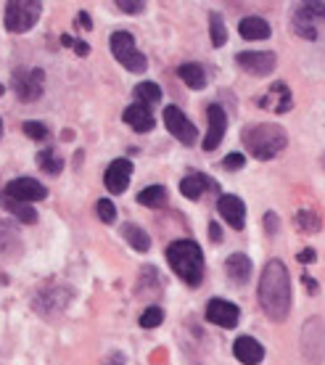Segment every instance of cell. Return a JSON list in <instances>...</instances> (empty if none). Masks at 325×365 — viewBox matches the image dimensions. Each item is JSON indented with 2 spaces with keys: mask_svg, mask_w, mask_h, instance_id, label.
Returning <instances> with one entry per match:
<instances>
[{
  "mask_svg": "<svg viewBox=\"0 0 325 365\" xmlns=\"http://www.w3.org/2000/svg\"><path fill=\"white\" fill-rule=\"evenodd\" d=\"M259 304L264 315L283 323L291 312V275L280 259H270L259 278Z\"/></svg>",
  "mask_w": 325,
  "mask_h": 365,
  "instance_id": "cell-1",
  "label": "cell"
},
{
  "mask_svg": "<svg viewBox=\"0 0 325 365\" xmlns=\"http://www.w3.org/2000/svg\"><path fill=\"white\" fill-rule=\"evenodd\" d=\"M167 262L177 273V278H182L188 286H199L201 278H204V252L190 238H182V241L170 244V249H167Z\"/></svg>",
  "mask_w": 325,
  "mask_h": 365,
  "instance_id": "cell-2",
  "label": "cell"
},
{
  "mask_svg": "<svg viewBox=\"0 0 325 365\" xmlns=\"http://www.w3.org/2000/svg\"><path fill=\"white\" fill-rule=\"evenodd\" d=\"M286 143H289V135L275 122H262V125H252V128L244 130V146L259 162L278 156L286 148Z\"/></svg>",
  "mask_w": 325,
  "mask_h": 365,
  "instance_id": "cell-3",
  "label": "cell"
},
{
  "mask_svg": "<svg viewBox=\"0 0 325 365\" xmlns=\"http://www.w3.org/2000/svg\"><path fill=\"white\" fill-rule=\"evenodd\" d=\"M43 14V3H35V0H11L6 3V29L14 32V35H21V32H29V29L37 24V19Z\"/></svg>",
  "mask_w": 325,
  "mask_h": 365,
  "instance_id": "cell-4",
  "label": "cell"
},
{
  "mask_svg": "<svg viewBox=\"0 0 325 365\" xmlns=\"http://www.w3.org/2000/svg\"><path fill=\"white\" fill-rule=\"evenodd\" d=\"M108 46H111V53H114V58H117L125 69H130V72H135V74L145 72L148 58H145V56L135 48V40H133V35H130V32H125V29L114 32V35H111V40H108Z\"/></svg>",
  "mask_w": 325,
  "mask_h": 365,
  "instance_id": "cell-5",
  "label": "cell"
},
{
  "mask_svg": "<svg viewBox=\"0 0 325 365\" xmlns=\"http://www.w3.org/2000/svg\"><path fill=\"white\" fill-rule=\"evenodd\" d=\"M301 352L309 363H320L325 357V323L320 318H309L301 331Z\"/></svg>",
  "mask_w": 325,
  "mask_h": 365,
  "instance_id": "cell-6",
  "label": "cell"
},
{
  "mask_svg": "<svg viewBox=\"0 0 325 365\" xmlns=\"http://www.w3.org/2000/svg\"><path fill=\"white\" fill-rule=\"evenodd\" d=\"M14 91L24 103L37 101L46 91V74L43 69H16L14 72Z\"/></svg>",
  "mask_w": 325,
  "mask_h": 365,
  "instance_id": "cell-7",
  "label": "cell"
},
{
  "mask_svg": "<svg viewBox=\"0 0 325 365\" xmlns=\"http://www.w3.org/2000/svg\"><path fill=\"white\" fill-rule=\"evenodd\" d=\"M164 125H167V130L180 140L182 146H193L196 138H199L196 125H193L177 106H167V109H164Z\"/></svg>",
  "mask_w": 325,
  "mask_h": 365,
  "instance_id": "cell-8",
  "label": "cell"
},
{
  "mask_svg": "<svg viewBox=\"0 0 325 365\" xmlns=\"http://www.w3.org/2000/svg\"><path fill=\"white\" fill-rule=\"evenodd\" d=\"M235 64L241 66L244 72L254 74V77H264L270 74L278 64V58L272 51H244V53L235 56Z\"/></svg>",
  "mask_w": 325,
  "mask_h": 365,
  "instance_id": "cell-9",
  "label": "cell"
},
{
  "mask_svg": "<svg viewBox=\"0 0 325 365\" xmlns=\"http://www.w3.org/2000/svg\"><path fill=\"white\" fill-rule=\"evenodd\" d=\"M3 191H6V196L21 201V204L43 201L48 196V188L40 180H35V178H16V180H11Z\"/></svg>",
  "mask_w": 325,
  "mask_h": 365,
  "instance_id": "cell-10",
  "label": "cell"
},
{
  "mask_svg": "<svg viewBox=\"0 0 325 365\" xmlns=\"http://www.w3.org/2000/svg\"><path fill=\"white\" fill-rule=\"evenodd\" d=\"M133 178V162L130 159H114L103 173V182H106L108 193H125Z\"/></svg>",
  "mask_w": 325,
  "mask_h": 365,
  "instance_id": "cell-11",
  "label": "cell"
},
{
  "mask_svg": "<svg viewBox=\"0 0 325 365\" xmlns=\"http://www.w3.org/2000/svg\"><path fill=\"white\" fill-rule=\"evenodd\" d=\"M217 212H220V217L225 220L230 228L241 230L246 222V204L238 196L233 193H222L220 199H217Z\"/></svg>",
  "mask_w": 325,
  "mask_h": 365,
  "instance_id": "cell-12",
  "label": "cell"
},
{
  "mask_svg": "<svg viewBox=\"0 0 325 365\" xmlns=\"http://www.w3.org/2000/svg\"><path fill=\"white\" fill-rule=\"evenodd\" d=\"M238 318H241V312H238V307H235L233 302L212 299L207 304V320L215 323V326H220V329H235V326H238Z\"/></svg>",
  "mask_w": 325,
  "mask_h": 365,
  "instance_id": "cell-13",
  "label": "cell"
},
{
  "mask_svg": "<svg viewBox=\"0 0 325 365\" xmlns=\"http://www.w3.org/2000/svg\"><path fill=\"white\" fill-rule=\"evenodd\" d=\"M207 119H209V130H207V138H204V151H215L222 143V138H225L227 117L220 103H212L207 109Z\"/></svg>",
  "mask_w": 325,
  "mask_h": 365,
  "instance_id": "cell-14",
  "label": "cell"
},
{
  "mask_svg": "<svg viewBox=\"0 0 325 365\" xmlns=\"http://www.w3.org/2000/svg\"><path fill=\"white\" fill-rule=\"evenodd\" d=\"M259 106L264 111H272V114H283L294 106V98H291V88L286 83H272L270 91L259 98Z\"/></svg>",
  "mask_w": 325,
  "mask_h": 365,
  "instance_id": "cell-15",
  "label": "cell"
},
{
  "mask_svg": "<svg viewBox=\"0 0 325 365\" xmlns=\"http://www.w3.org/2000/svg\"><path fill=\"white\" fill-rule=\"evenodd\" d=\"M122 119H125L127 125L135 130V133H148V130H154V125H156L151 109H148L145 103H140V101H135L133 106H127L125 114H122Z\"/></svg>",
  "mask_w": 325,
  "mask_h": 365,
  "instance_id": "cell-16",
  "label": "cell"
},
{
  "mask_svg": "<svg viewBox=\"0 0 325 365\" xmlns=\"http://www.w3.org/2000/svg\"><path fill=\"white\" fill-rule=\"evenodd\" d=\"M233 355L244 365H257L264 360V347L252 336H238L233 344Z\"/></svg>",
  "mask_w": 325,
  "mask_h": 365,
  "instance_id": "cell-17",
  "label": "cell"
},
{
  "mask_svg": "<svg viewBox=\"0 0 325 365\" xmlns=\"http://www.w3.org/2000/svg\"><path fill=\"white\" fill-rule=\"evenodd\" d=\"M207 188H217V185L212 178H207V175H201V173L185 175L180 180V193L185 199H201V193L207 191Z\"/></svg>",
  "mask_w": 325,
  "mask_h": 365,
  "instance_id": "cell-18",
  "label": "cell"
},
{
  "mask_svg": "<svg viewBox=\"0 0 325 365\" xmlns=\"http://www.w3.org/2000/svg\"><path fill=\"white\" fill-rule=\"evenodd\" d=\"M225 270H227V278L233 283H246L252 278V259L246 255H241V252H235V255L227 257Z\"/></svg>",
  "mask_w": 325,
  "mask_h": 365,
  "instance_id": "cell-19",
  "label": "cell"
},
{
  "mask_svg": "<svg viewBox=\"0 0 325 365\" xmlns=\"http://www.w3.org/2000/svg\"><path fill=\"white\" fill-rule=\"evenodd\" d=\"M0 207L9 210L19 222H27V225L37 222V212L32 210V204H21V201L11 199V196H6V191H0Z\"/></svg>",
  "mask_w": 325,
  "mask_h": 365,
  "instance_id": "cell-20",
  "label": "cell"
},
{
  "mask_svg": "<svg viewBox=\"0 0 325 365\" xmlns=\"http://www.w3.org/2000/svg\"><path fill=\"white\" fill-rule=\"evenodd\" d=\"M238 32L246 40H264V37H270V24L262 16H246L238 24Z\"/></svg>",
  "mask_w": 325,
  "mask_h": 365,
  "instance_id": "cell-21",
  "label": "cell"
},
{
  "mask_svg": "<svg viewBox=\"0 0 325 365\" xmlns=\"http://www.w3.org/2000/svg\"><path fill=\"white\" fill-rule=\"evenodd\" d=\"M122 236H125V241L135 249V252H148V249H151L148 233H145L143 228H138L135 222H125V225H122Z\"/></svg>",
  "mask_w": 325,
  "mask_h": 365,
  "instance_id": "cell-22",
  "label": "cell"
},
{
  "mask_svg": "<svg viewBox=\"0 0 325 365\" xmlns=\"http://www.w3.org/2000/svg\"><path fill=\"white\" fill-rule=\"evenodd\" d=\"M177 74H180V80L188 88H193V91H201V88H207V72H204V66L199 64H182L180 69H177Z\"/></svg>",
  "mask_w": 325,
  "mask_h": 365,
  "instance_id": "cell-23",
  "label": "cell"
},
{
  "mask_svg": "<svg viewBox=\"0 0 325 365\" xmlns=\"http://www.w3.org/2000/svg\"><path fill=\"white\" fill-rule=\"evenodd\" d=\"M138 204H143L148 210H159V207L167 204V188H162V185H148V188H143V191L138 193Z\"/></svg>",
  "mask_w": 325,
  "mask_h": 365,
  "instance_id": "cell-24",
  "label": "cell"
},
{
  "mask_svg": "<svg viewBox=\"0 0 325 365\" xmlns=\"http://www.w3.org/2000/svg\"><path fill=\"white\" fill-rule=\"evenodd\" d=\"M37 165H40V170L48 175H58L63 170V162L61 156L56 154L53 148H43L40 154H37Z\"/></svg>",
  "mask_w": 325,
  "mask_h": 365,
  "instance_id": "cell-25",
  "label": "cell"
},
{
  "mask_svg": "<svg viewBox=\"0 0 325 365\" xmlns=\"http://www.w3.org/2000/svg\"><path fill=\"white\" fill-rule=\"evenodd\" d=\"M135 98L140 101V103H145V106H151V103H159V101H162V91H159L156 83H138Z\"/></svg>",
  "mask_w": 325,
  "mask_h": 365,
  "instance_id": "cell-26",
  "label": "cell"
},
{
  "mask_svg": "<svg viewBox=\"0 0 325 365\" xmlns=\"http://www.w3.org/2000/svg\"><path fill=\"white\" fill-rule=\"evenodd\" d=\"M209 29H212V46L215 48H222L227 43V29H225V21L220 14H212L209 16Z\"/></svg>",
  "mask_w": 325,
  "mask_h": 365,
  "instance_id": "cell-27",
  "label": "cell"
},
{
  "mask_svg": "<svg viewBox=\"0 0 325 365\" xmlns=\"http://www.w3.org/2000/svg\"><path fill=\"white\" fill-rule=\"evenodd\" d=\"M296 228L301 230V233H317V230H320V217L309 210L296 212Z\"/></svg>",
  "mask_w": 325,
  "mask_h": 365,
  "instance_id": "cell-28",
  "label": "cell"
},
{
  "mask_svg": "<svg viewBox=\"0 0 325 365\" xmlns=\"http://www.w3.org/2000/svg\"><path fill=\"white\" fill-rule=\"evenodd\" d=\"M162 320H164V310L156 307V304H151V307H145V312L140 315V329H156V326H162Z\"/></svg>",
  "mask_w": 325,
  "mask_h": 365,
  "instance_id": "cell-29",
  "label": "cell"
},
{
  "mask_svg": "<svg viewBox=\"0 0 325 365\" xmlns=\"http://www.w3.org/2000/svg\"><path fill=\"white\" fill-rule=\"evenodd\" d=\"M96 212H98L100 222H106V225H111V222L117 220V207H114V201H108V199H100L98 204H96Z\"/></svg>",
  "mask_w": 325,
  "mask_h": 365,
  "instance_id": "cell-30",
  "label": "cell"
},
{
  "mask_svg": "<svg viewBox=\"0 0 325 365\" xmlns=\"http://www.w3.org/2000/svg\"><path fill=\"white\" fill-rule=\"evenodd\" d=\"M24 133H27L32 140H48V128L46 125H40V122H24Z\"/></svg>",
  "mask_w": 325,
  "mask_h": 365,
  "instance_id": "cell-31",
  "label": "cell"
},
{
  "mask_svg": "<svg viewBox=\"0 0 325 365\" xmlns=\"http://www.w3.org/2000/svg\"><path fill=\"white\" fill-rule=\"evenodd\" d=\"M294 29H296V32H299L301 37H307V40H315V37H317L315 27L309 24V19L299 16V14H296V19H294Z\"/></svg>",
  "mask_w": 325,
  "mask_h": 365,
  "instance_id": "cell-32",
  "label": "cell"
},
{
  "mask_svg": "<svg viewBox=\"0 0 325 365\" xmlns=\"http://www.w3.org/2000/svg\"><path fill=\"white\" fill-rule=\"evenodd\" d=\"M244 165H246V156L244 154H227L225 162H222V167H225V170H230V173L241 170Z\"/></svg>",
  "mask_w": 325,
  "mask_h": 365,
  "instance_id": "cell-33",
  "label": "cell"
},
{
  "mask_svg": "<svg viewBox=\"0 0 325 365\" xmlns=\"http://www.w3.org/2000/svg\"><path fill=\"white\" fill-rule=\"evenodd\" d=\"M117 9L125 14H140L145 11V3H133V0H117Z\"/></svg>",
  "mask_w": 325,
  "mask_h": 365,
  "instance_id": "cell-34",
  "label": "cell"
},
{
  "mask_svg": "<svg viewBox=\"0 0 325 365\" xmlns=\"http://www.w3.org/2000/svg\"><path fill=\"white\" fill-rule=\"evenodd\" d=\"M264 228H267V233H275V230H278V215H272V212H267V215H264Z\"/></svg>",
  "mask_w": 325,
  "mask_h": 365,
  "instance_id": "cell-35",
  "label": "cell"
},
{
  "mask_svg": "<svg viewBox=\"0 0 325 365\" xmlns=\"http://www.w3.org/2000/svg\"><path fill=\"white\" fill-rule=\"evenodd\" d=\"M74 24L82 29H91V16H88V11H80L77 14V19H74Z\"/></svg>",
  "mask_w": 325,
  "mask_h": 365,
  "instance_id": "cell-36",
  "label": "cell"
},
{
  "mask_svg": "<svg viewBox=\"0 0 325 365\" xmlns=\"http://www.w3.org/2000/svg\"><path fill=\"white\" fill-rule=\"evenodd\" d=\"M299 262H315V252H312V249H304V252H299Z\"/></svg>",
  "mask_w": 325,
  "mask_h": 365,
  "instance_id": "cell-37",
  "label": "cell"
},
{
  "mask_svg": "<svg viewBox=\"0 0 325 365\" xmlns=\"http://www.w3.org/2000/svg\"><path fill=\"white\" fill-rule=\"evenodd\" d=\"M74 51H77V56H88V53H91V46L77 40V43H74Z\"/></svg>",
  "mask_w": 325,
  "mask_h": 365,
  "instance_id": "cell-38",
  "label": "cell"
},
{
  "mask_svg": "<svg viewBox=\"0 0 325 365\" xmlns=\"http://www.w3.org/2000/svg\"><path fill=\"white\" fill-rule=\"evenodd\" d=\"M209 236H212V241H220V238H222V230H220V225H217V222H212V225H209Z\"/></svg>",
  "mask_w": 325,
  "mask_h": 365,
  "instance_id": "cell-39",
  "label": "cell"
},
{
  "mask_svg": "<svg viewBox=\"0 0 325 365\" xmlns=\"http://www.w3.org/2000/svg\"><path fill=\"white\" fill-rule=\"evenodd\" d=\"M304 283H307V289H309V294H317V283L312 281V278H307V275H304Z\"/></svg>",
  "mask_w": 325,
  "mask_h": 365,
  "instance_id": "cell-40",
  "label": "cell"
},
{
  "mask_svg": "<svg viewBox=\"0 0 325 365\" xmlns=\"http://www.w3.org/2000/svg\"><path fill=\"white\" fill-rule=\"evenodd\" d=\"M0 138H3V119H0Z\"/></svg>",
  "mask_w": 325,
  "mask_h": 365,
  "instance_id": "cell-41",
  "label": "cell"
},
{
  "mask_svg": "<svg viewBox=\"0 0 325 365\" xmlns=\"http://www.w3.org/2000/svg\"><path fill=\"white\" fill-rule=\"evenodd\" d=\"M3 93H6V88H3V85H0V96H3Z\"/></svg>",
  "mask_w": 325,
  "mask_h": 365,
  "instance_id": "cell-42",
  "label": "cell"
},
{
  "mask_svg": "<svg viewBox=\"0 0 325 365\" xmlns=\"http://www.w3.org/2000/svg\"><path fill=\"white\" fill-rule=\"evenodd\" d=\"M323 170H325V154H323Z\"/></svg>",
  "mask_w": 325,
  "mask_h": 365,
  "instance_id": "cell-43",
  "label": "cell"
}]
</instances>
